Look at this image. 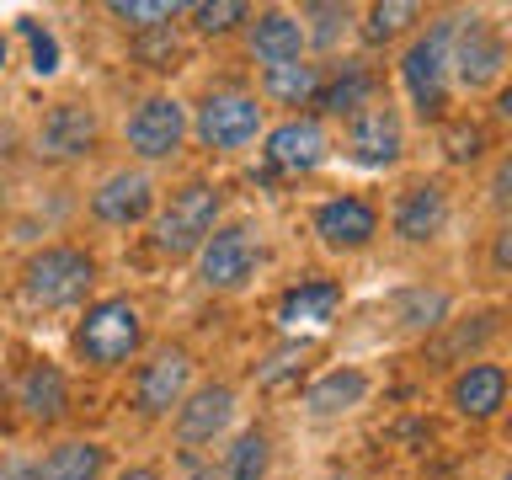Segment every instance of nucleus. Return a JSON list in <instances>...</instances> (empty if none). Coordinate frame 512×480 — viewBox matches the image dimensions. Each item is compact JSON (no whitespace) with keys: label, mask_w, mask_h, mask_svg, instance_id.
Segmentation results:
<instances>
[{"label":"nucleus","mask_w":512,"mask_h":480,"mask_svg":"<svg viewBox=\"0 0 512 480\" xmlns=\"http://www.w3.org/2000/svg\"><path fill=\"white\" fill-rule=\"evenodd\" d=\"M219 214H224V192L208 182V176H187V182L171 187V198L155 203V214H150L155 256H166V262L198 256V246L219 230Z\"/></svg>","instance_id":"nucleus-1"},{"label":"nucleus","mask_w":512,"mask_h":480,"mask_svg":"<svg viewBox=\"0 0 512 480\" xmlns=\"http://www.w3.org/2000/svg\"><path fill=\"white\" fill-rule=\"evenodd\" d=\"M70 342L80 352V363L102 368V374L128 368L139 358V347H144V310H139V299H128V294L91 299L86 310H80V320H75Z\"/></svg>","instance_id":"nucleus-2"},{"label":"nucleus","mask_w":512,"mask_h":480,"mask_svg":"<svg viewBox=\"0 0 512 480\" xmlns=\"http://www.w3.org/2000/svg\"><path fill=\"white\" fill-rule=\"evenodd\" d=\"M454 27H459V11L427 22L416 38L400 48V86H406L411 107L422 118H448V91H454V75H448V54H454Z\"/></svg>","instance_id":"nucleus-3"},{"label":"nucleus","mask_w":512,"mask_h":480,"mask_svg":"<svg viewBox=\"0 0 512 480\" xmlns=\"http://www.w3.org/2000/svg\"><path fill=\"white\" fill-rule=\"evenodd\" d=\"M16 283H22L27 310H75V304H86V294L96 288V256L86 246L54 240V246L27 256Z\"/></svg>","instance_id":"nucleus-4"},{"label":"nucleus","mask_w":512,"mask_h":480,"mask_svg":"<svg viewBox=\"0 0 512 480\" xmlns=\"http://www.w3.org/2000/svg\"><path fill=\"white\" fill-rule=\"evenodd\" d=\"M187 134L198 139L208 155H240L267 134V107H262L256 91L219 86L187 112Z\"/></svg>","instance_id":"nucleus-5"},{"label":"nucleus","mask_w":512,"mask_h":480,"mask_svg":"<svg viewBox=\"0 0 512 480\" xmlns=\"http://www.w3.org/2000/svg\"><path fill=\"white\" fill-rule=\"evenodd\" d=\"M192 262H198V283L208 288V294H240V288L262 272L267 246H262V235H256L246 219H230V224H219V230L203 240Z\"/></svg>","instance_id":"nucleus-6"},{"label":"nucleus","mask_w":512,"mask_h":480,"mask_svg":"<svg viewBox=\"0 0 512 480\" xmlns=\"http://www.w3.org/2000/svg\"><path fill=\"white\" fill-rule=\"evenodd\" d=\"M507 70V38L491 16L480 11H459L454 27V54H448V75H454L459 91H491Z\"/></svg>","instance_id":"nucleus-7"},{"label":"nucleus","mask_w":512,"mask_h":480,"mask_svg":"<svg viewBox=\"0 0 512 480\" xmlns=\"http://www.w3.org/2000/svg\"><path fill=\"white\" fill-rule=\"evenodd\" d=\"M123 144L128 155L155 166V160H176L187 144V102H176L171 91H150L144 102L123 118Z\"/></svg>","instance_id":"nucleus-8"},{"label":"nucleus","mask_w":512,"mask_h":480,"mask_svg":"<svg viewBox=\"0 0 512 480\" xmlns=\"http://www.w3.org/2000/svg\"><path fill=\"white\" fill-rule=\"evenodd\" d=\"M379 203L363 198V192H336V198L315 203L310 214V235L326 246L331 256H358L379 240Z\"/></svg>","instance_id":"nucleus-9"},{"label":"nucleus","mask_w":512,"mask_h":480,"mask_svg":"<svg viewBox=\"0 0 512 480\" xmlns=\"http://www.w3.org/2000/svg\"><path fill=\"white\" fill-rule=\"evenodd\" d=\"M192 374H198V363H192L187 347H176V342L155 347L150 358L134 368V411L139 416H171L187 400Z\"/></svg>","instance_id":"nucleus-10"},{"label":"nucleus","mask_w":512,"mask_h":480,"mask_svg":"<svg viewBox=\"0 0 512 480\" xmlns=\"http://www.w3.org/2000/svg\"><path fill=\"white\" fill-rule=\"evenodd\" d=\"M262 155H267V166L283 171V176H310L331 160V134L315 112H294V118L272 123L262 134Z\"/></svg>","instance_id":"nucleus-11"},{"label":"nucleus","mask_w":512,"mask_h":480,"mask_svg":"<svg viewBox=\"0 0 512 480\" xmlns=\"http://www.w3.org/2000/svg\"><path fill=\"white\" fill-rule=\"evenodd\" d=\"M155 182H150V171H139V166H118V171H107L102 182L91 187V219L96 224H107V230H134V224H144L155 214Z\"/></svg>","instance_id":"nucleus-12"},{"label":"nucleus","mask_w":512,"mask_h":480,"mask_svg":"<svg viewBox=\"0 0 512 480\" xmlns=\"http://www.w3.org/2000/svg\"><path fill=\"white\" fill-rule=\"evenodd\" d=\"M230 422H235V384H224V379L192 384L187 400L171 411V432L187 454H198V448H208L214 438H224Z\"/></svg>","instance_id":"nucleus-13"},{"label":"nucleus","mask_w":512,"mask_h":480,"mask_svg":"<svg viewBox=\"0 0 512 480\" xmlns=\"http://www.w3.org/2000/svg\"><path fill=\"white\" fill-rule=\"evenodd\" d=\"M400 155H406V123L384 96L347 118V160H358L363 171H390L400 166Z\"/></svg>","instance_id":"nucleus-14"},{"label":"nucleus","mask_w":512,"mask_h":480,"mask_svg":"<svg viewBox=\"0 0 512 480\" xmlns=\"http://www.w3.org/2000/svg\"><path fill=\"white\" fill-rule=\"evenodd\" d=\"M102 139V118L91 102H54L43 123L32 128V150L38 160H86Z\"/></svg>","instance_id":"nucleus-15"},{"label":"nucleus","mask_w":512,"mask_h":480,"mask_svg":"<svg viewBox=\"0 0 512 480\" xmlns=\"http://www.w3.org/2000/svg\"><path fill=\"white\" fill-rule=\"evenodd\" d=\"M448 214H454L448 182H438V176H416L390 208V230H395V240H406V246H427V240H438L448 230Z\"/></svg>","instance_id":"nucleus-16"},{"label":"nucleus","mask_w":512,"mask_h":480,"mask_svg":"<svg viewBox=\"0 0 512 480\" xmlns=\"http://www.w3.org/2000/svg\"><path fill=\"white\" fill-rule=\"evenodd\" d=\"M342 299H347L342 278H299V283L278 299L272 320H278V331H283V336H304V342H310L315 331H326L331 320H336Z\"/></svg>","instance_id":"nucleus-17"},{"label":"nucleus","mask_w":512,"mask_h":480,"mask_svg":"<svg viewBox=\"0 0 512 480\" xmlns=\"http://www.w3.org/2000/svg\"><path fill=\"white\" fill-rule=\"evenodd\" d=\"M448 406L464 422H496L507 406V368L491 358H470L464 368H454L448 379Z\"/></svg>","instance_id":"nucleus-18"},{"label":"nucleus","mask_w":512,"mask_h":480,"mask_svg":"<svg viewBox=\"0 0 512 480\" xmlns=\"http://www.w3.org/2000/svg\"><path fill=\"white\" fill-rule=\"evenodd\" d=\"M368 395H374V379H368V368H358V363H336V368H326V374H315L310 384H304L299 406H304V416H315V422H336V416L358 411Z\"/></svg>","instance_id":"nucleus-19"},{"label":"nucleus","mask_w":512,"mask_h":480,"mask_svg":"<svg viewBox=\"0 0 512 480\" xmlns=\"http://www.w3.org/2000/svg\"><path fill=\"white\" fill-rule=\"evenodd\" d=\"M240 32H246V54L262 64V70H278V64L304 59V27H299V11L262 6V11H251V22L240 27Z\"/></svg>","instance_id":"nucleus-20"},{"label":"nucleus","mask_w":512,"mask_h":480,"mask_svg":"<svg viewBox=\"0 0 512 480\" xmlns=\"http://www.w3.org/2000/svg\"><path fill=\"white\" fill-rule=\"evenodd\" d=\"M6 395L16 400V411H22L27 422H38V427L59 422V416L70 411V379H64V368L48 363V358H32Z\"/></svg>","instance_id":"nucleus-21"},{"label":"nucleus","mask_w":512,"mask_h":480,"mask_svg":"<svg viewBox=\"0 0 512 480\" xmlns=\"http://www.w3.org/2000/svg\"><path fill=\"white\" fill-rule=\"evenodd\" d=\"M374 102H379V75L368 70L363 59H342L326 80H320V96H315V107L331 112V118H342V123L352 112L374 107Z\"/></svg>","instance_id":"nucleus-22"},{"label":"nucleus","mask_w":512,"mask_h":480,"mask_svg":"<svg viewBox=\"0 0 512 480\" xmlns=\"http://www.w3.org/2000/svg\"><path fill=\"white\" fill-rule=\"evenodd\" d=\"M320 80H326V64H315V59H294V64H278V70H262V102L315 107Z\"/></svg>","instance_id":"nucleus-23"},{"label":"nucleus","mask_w":512,"mask_h":480,"mask_svg":"<svg viewBox=\"0 0 512 480\" xmlns=\"http://www.w3.org/2000/svg\"><path fill=\"white\" fill-rule=\"evenodd\" d=\"M102 475H107V448L91 438L54 443L38 459V480H102Z\"/></svg>","instance_id":"nucleus-24"},{"label":"nucleus","mask_w":512,"mask_h":480,"mask_svg":"<svg viewBox=\"0 0 512 480\" xmlns=\"http://www.w3.org/2000/svg\"><path fill=\"white\" fill-rule=\"evenodd\" d=\"M448 310H454L448 288L416 283V288H400V294H395V320L406 331H438V326H448Z\"/></svg>","instance_id":"nucleus-25"},{"label":"nucleus","mask_w":512,"mask_h":480,"mask_svg":"<svg viewBox=\"0 0 512 480\" xmlns=\"http://www.w3.org/2000/svg\"><path fill=\"white\" fill-rule=\"evenodd\" d=\"M267 470H272V438H267V427L235 432V443L224 448L219 475L224 480H267Z\"/></svg>","instance_id":"nucleus-26"},{"label":"nucleus","mask_w":512,"mask_h":480,"mask_svg":"<svg viewBox=\"0 0 512 480\" xmlns=\"http://www.w3.org/2000/svg\"><path fill=\"white\" fill-rule=\"evenodd\" d=\"M304 368H310V342H304V336H283V342L251 368V384L256 390H283V384H299Z\"/></svg>","instance_id":"nucleus-27"},{"label":"nucleus","mask_w":512,"mask_h":480,"mask_svg":"<svg viewBox=\"0 0 512 480\" xmlns=\"http://www.w3.org/2000/svg\"><path fill=\"white\" fill-rule=\"evenodd\" d=\"M416 22H422V6H416V0H379V6L363 11L358 32H363L368 48H379V43H395L400 32H411Z\"/></svg>","instance_id":"nucleus-28"},{"label":"nucleus","mask_w":512,"mask_h":480,"mask_svg":"<svg viewBox=\"0 0 512 480\" xmlns=\"http://www.w3.org/2000/svg\"><path fill=\"white\" fill-rule=\"evenodd\" d=\"M352 22H358V11H352V6H304V11H299L304 48H315V54H331V48L347 38Z\"/></svg>","instance_id":"nucleus-29"},{"label":"nucleus","mask_w":512,"mask_h":480,"mask_svg":"<svg viewBox=\"0 0 512 480\" xmlns=\"http://www.w3.org/2000/svg\"><path fill=\"white\" fill-rule=\"evenodd\" d=\"M187 22L198 38H230L235 27L251 22V6L246 0H198V6H187Z\"/></svg>","instance_id":"nucleus-30"},{"label":"nucleus","mask_w":512,"mask_h":480,"mask_svg":"<svg viewBox=\"0 0 512 480\" xmlns=\"http://www.w3.org/2000/svg\"><path fill=\"white\" fill-rule=\"evenodd\" d=\"M107 16L134 32H150V27H171L176 16H187V6H176V0H112Z\"/></svg>","instance_id":"nucleus-31"},{"label":"nucleus","mask_w":512,"mask_h":480,"mask_svg":"<svg viewBox=\"0 0 512 480\" xmlns=\"http://www.w3.org/2000/svg\"><path fill=\"white\" fill-rule=\"evenodd\" d=\"M443 150L454 166H475V160L486 155V128L470 123V118H448L443 123Z\"/></svg>","instance_id":"nucleus-32"},{"label":"nucleus","mask_w":512,"mask_h":480,"mask_svg":"<svg viewBox=\"0 0 512 480\" xmlns=\"http://www.w3.org/2000/svg\"><path fill=\"white\" fill-rule=\"evenodd\" d=\"M134 54H139L144 64H150V70H171V59L182 54V38H176V22H171V27H150V32H139Z\"/></svg>","instance_id":"nucleus-33"},{"label":"nucleus","mask_w":512,"mask_h":480,"mask_svg":"<svg viewBox=\"0 0 512 480\" xmlns=\"http://www.w3.org/2000/svg\"><path fill=\"white\" fill-rule=\"evenodd\" d=\"M496 331H502V315H496V310H480V315H470V320H459V326H454V336H448V352H470V347H480V342H491Z\"/></svg>","instance_id":"nucleus-34"},{"label":"nucleus","mask_w":512,"mask_h":480,"mask_svg":"<svg viewBox=\"0 0 512 480\" xmlns=\"http://www.w3.org/2000/svg\"><path fill=\"white\" fill-rule=\"evenodd\" d=\"M22 38L32 43V70L38 75H54L59 70V38L48 27H38V22H22Z\"/></svg>","instance_id":"nucleus-35"},{"label":"nucleus","mask_w":512,"mask_h":480,"mask_svg":"<svg viewBox=\"0 0 512 480\" xmlns=\"http://www.w3.org/2000/svg\"><path fill=\"white\" fill-rule=\"evenodd\" d=\"M507 176H512V160H496V171H491V203L496 208H507Z\"/></svg>","instance_id":"nucleus-36"},{"label":"nucleus","mask_w":512,"mask_h":480,"mask_svg":"<svg viewBox=\"0 0 512 480\" xmlns=\"http://www.w3.org/2000/svg\"><path fill=\"white\" fill-rule=\"evenodd\" d=\"M0 480H38V459H6L0 464Z\"/></svg>","instance_id":"nucleus-37"},{"label":"nucleus","mask_w":512,"mask_h":480,"mask_svg":"<svg viewBox=\"0 0 512 480\" xmlns=\"http://www.w3.org/2000/svg\"><path fill=\"white\" fill-rule=\"evenodd\" d=\"M182 480H224L219 475V464H208V459H198V454H187V475Z\"/></svg>","instance_id":"nucleus-38"},{"label":"nucleus","mask_w":512,"mask_h":480,"mask_svg":"<svg viewBox=\"0 0 512 480\" xmlns=\"http://www.w3.org/2000/svg\"><path fill=\"white\" fill-rule=\"evenodd\" d=\"M112 480H166V475H160V464H123Z\"/></svg>","instance_id":"nucleus-39"},{"label":"nucleus","mask_w":512,"mask_h":480,"mask_svg":"<svg viewBox=\"0 0 512 480\" xmlns=\"http://www.w3.org/2000/svg\"><path fill=\"white\" fill-rule=\"evenodd\" d=\"M6 390H11V379H6V363H0V400H6Z\"/></svg>","instance_id":"nucleus-40"},{"label":"nucleus","mask_w":512,"mask_h":480,"mask_svg":"<svg viewBox=\"0 0 512 480\" xmlns=\"http://www.w3.org/2000/svg\"><path fill=\"white\" fill-rule=\"evenodd\" d=\"M0 70H6V38H0Z\"/></svg>","instance_id":"nucleus-41"},{"label":"nucleus","mask_w":512,"mask_h":480,"mask_svg":"<svg viewBox=\"0 0 512 480\" xmlns=\"http://www.w3.org/2000/svg\"><path fill=\"white\" fill-rule=\"evenodd\" d=\"M502 480H512V475H502Z\"/></svg>","instance_id":"nucleus-42"}]
</instances>
